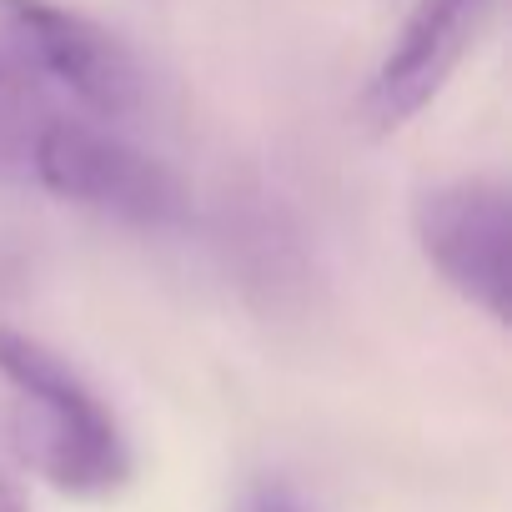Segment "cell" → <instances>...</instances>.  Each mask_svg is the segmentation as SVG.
I'll list each match as a JSON object with an SVG mask.
<instances>
[{"label": "cell", "instance_id": "obj_5", "mask_svg": "<svg viewBox=\"0 0 512 512\" xmlns=\"http://www.w3.org/2000/svg\"><path fill=\"white\" fill-rule=\"evenodd\" d=\"M492 11L497 0H417L362 91L367 131L392 136L407 121H417L447 91L467 51L482 41Z\"/></svg>", "mask_w": 512, "mask_h": 512}, {"label": "cell", "instance_id": "obj_8", "mask_svg": "<svg viewBox=\"0 0 512 512\" xmlns=\"http://www.w3.org/2000/svg\"><path fill=\"white\" fill-rule=\"evenodd\" d=\"M0 512H26V497H21V487L0 472Z\"/></svg>", "mask_w": 512, "mask_h": 512}, {"label": "cell", "instance_id": "obj_4", "mask_svg": "<svg viewBox=\"0 0 512 512\" xmlns=\"http://www.w3.org/2000/svg\"><path fill=\"white\" fill-rule=\"evenodd\" d=\"M0 16L11 26L16 56L36 71V81L61 86L96 121H121L141 106V61L101 21L66 11L56 0H0Z\"/></svg>", "mask_w": 512, "mask_h": 512}, {"label": "cell", "instance_id": "obj_3", "mask_svg": "<svg viewBox=\"0 0 512 512\" xmlns=\"http://www.w3.org/2000/svg\"><path fill=\"white\" fill-rule=\"evenodd\" d=\"M412 241L422 262L497 327L512 322V201L492 176H457L417 191Z\"/></svg>", "mask_w": 512, "mask_h": 512}, {"label": "cell", "instance_id": "obj_6", "mask_svg": "<svg viewBox=\"0 0 512 512\" xmlns=\"http://www.w3.org/2000/svg\"><path fill=\"white\" fill-rule=\"evenodd\" d=\"M51 101L36 71L16 56L0 51V181H31L36 146L51 126Z\"/></svg>", "mask_w": 512, "mask_h": 512}, {"label": "cell", "instance_id": "obj_1", "mask_svg": "<svg viewBox=\"0 0 512 512\" xmlns=\"http://www.w3.org/2000/svg\"><path fill=\"white\" fill-rule=\"evenodd\" d=\"M0 377L16 392L11 442L61 497H111L131 482V442L96 387L46 342L0 327Z\"/></svg>", "mask_w": 512, "mask_h": 512}, {"label": "cell", "instance_id": "obj_2", "mask_svg": "<svg viewBox=\"0 0 512 512\" xmlns=\"http://www.w3.org/2000/svg\"><path fill=\"white\" fill-rule=\"evenodd\" d=\"M31 181L51 196L86 206L96 216L141 226V231H171L191 221V191L186 181L156 161L151 151L121 141L116 131L76 116H51Z\"/></svg>", "mask_w": 512, "mask_h": 512}, {"label": "cell", "instance_id": "obj_7", "mask_svg": "<svg viewBox=\"0 0 512 512\" xmlns=\"http://www.w3.org/2000/svg\"><path fill=\"white\" fill-rule=\"evenodd\" d=\"M231 512H312L287 482H277V477H267V482H256V487H246L241 492V502L231 507Z\"/></svg>", "mask_w": 512, "mask_h": 512}]
</instances>
